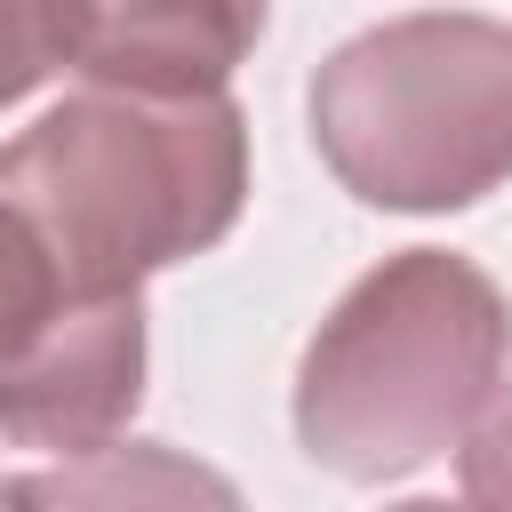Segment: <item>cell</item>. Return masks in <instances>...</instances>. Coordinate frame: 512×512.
<instances>
[{
  "label": "cell",
  "mask_w": 512,
  "mask_h": 512,
  "mask_svg": "<svg viewBox=\"0 0 512 512\" xmlns=\"http://www.w3.org/2000/svg\"><path fill=\"white\" fill-rule=\"evenodd\" d=\"M512 304L456 248L368 264L296 360V440L320 472L376 488L464 440L504 384Z\"/></svg>",
  "instance_id": "cell-1"
},
{
  "label": "cell",
  "mask_w": 512,
  "mask_h": 512,
  "mask_svg": "<svg viewBox=\"0 0 512 512\" xmlns=\"http://www.w3.org/2000/svg\"><path fill=\"white\" fill-rule=\"evenodd\" d=\"M0 192L72 272L112 296H144L152 272L240 224L248 120L232 96L72 88L16 144H0Z\"/></svg>",
  "instance_id": "cell-2"
},
{
  "label": "cell",
  "mask_w": 512,
  "mask_h": 512,
  "mask_svg": "<svg viewBox=\"0 0 512 512\" xmlns=\"http://www.w3.org/2000/svg\"><path fill=\"white\" fill-rule=\"evenodd\" d=\"M312 144L328 176L400 216L472 208L512 176V24L472 8H416L320 56Z\"/></svg>",
  "instance_id": "cell-3"
},
{
  "label": "cell",
  "mask_w": 512,
  "mask_h": 512,
  "mask_svg": "<svg viewBox=\"0 0 512 512\" xmlns=\"http://www.w3.org/2000/svg\"><path fill=\"white\" fill-rule=\"evenodd\" d=\"M144 400V296L72 272L0 192V432L24 448H104Z\"/></svg>",
  "instance_id": "cell-4"
},
{
  "label": "cell",
  "mask_w": 512,
  "mask_h": 512,
  "mask_svg": "<svg viewBox=\"0 0 512 512\" xmlns=\"http://www.w3.org/2000/svg\"><path fill=\"white\" fill-rule=\"evenodd\" d=\"M264 40V8L232 0H152V8H72L64 72L120 96H224L232 64Z\"/></svg>",
  "instance_id": "cell-5"
},
{
  "label": "cell",
  "mask_w": 512,
  "mask_h": 512,
  "mask_svg": "<svg viewBox=\"0 0 512 512\" xmlns=\"http://www.w3.org/2000/svg\"><path fill=\"white\" fill-rule=\"evenodd\" d=\"M16 512H248L240 488L168 440H104L8 480Z\"/></svg>",
  "instance_id": "cell-6"
},
{
  "label": "cell",
  "mask_w": 512,
  "mask_h": 512,
  "mask_svg": "<svg viewBox=\"0 0 512 512\" xmlns=\"http://www.w3.org/2000/svg\"><path fill=\"white\" fill-rule=\"evenodd\" d=\"M72 48V8L56 0H0V112L24 104L48 72H64Z\"/></svg>",
  "instance_id": "cell-7"
},
{
  "label": "cell",
  "mask_w": 512,
  "mask_h": 512,
  "mask_svg": "<svg viewBox=\"0 0 512 512\" xmlns=\"http://www.w3.org/2000/svg\"><path fill=\"white\" fill-rule=\"evenodd\" d=\"M456 480H464V512H512V384H496L464 424Z\"/></svg>",
  "instance_id": "cell-8"
},
{
  "label": "cell",
  "mask_w": 512,
  "mask_h": 512,
  "mask_svg": "<svg viewBox=\"0 0 512 512\" xmlns=\"http://www.w3.org/2000/svg\"><path fill=\"white\" fill-rule=\"evenodd\" d=\"M392 512H464V504H448V496H408V504H392Z\"/></svg>",
  "instance_id": "cell-9"
},
{
  "label": "cell",
  "mask_w": 512,
  "mask_h": 512,
  "mask_svg": "<svg viewBox=\"0 0 512 512\" xmlns=\"http://www.w3.org/2000/svg\"><path fill=\"white\" fill-rule=\"evenodd\" d=\"M0 512H16V496H8V480H0Z\"/></svg>",
  "instance_id": "cell-10"
}]
</instances>
